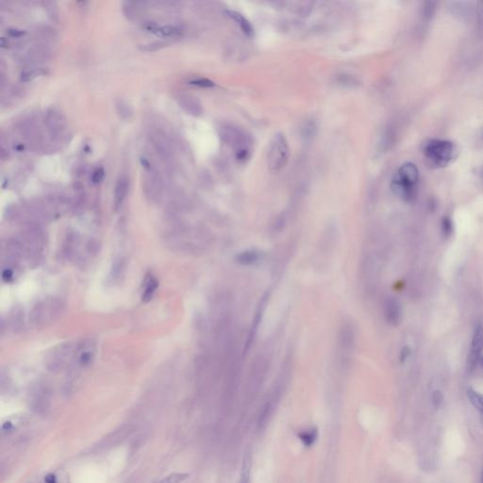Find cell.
<instances>
[{
  "instance_id": "obj_1",
  "label": "cell",
  "mask_w": 483,
  "mask_h": 483,
  "mask_svg": "<svg viewBox=\"0 0 483 483\" xmlns=\"http://www.w3.org/2000/svg\"><path fill=\"white\" fill-rule=\"evenodd\" d=\"M418 180L419 170L417 166L412 163H405L398 168L392 180V191L399 198L410 201L416 197Z\"/></svg>"
},
{
  "instance_id": "obj_2",
  "label": "cell",
  "mask_w": 483,
  "mask_h": 483,
  "mask_svg": "<svg viewBox=\"0 0 483 483\" xmlns=\"http://www.w3.org/2000/svg\"><path fill=\"white\" fill-rule=\"evenodd\" d=\"M423 153L428 165L441 168L450 165L459 156V147L447 140H430L423 148Z\"/></svg>"
},
{
  "instance_id": "obj_3",
  "label": "cell",
  "mask_w": 483,
  "mask_h": 483,
  "mask_svg": "<svg viewBox=\"0 0 483 483\" xmlns=\"http://www.w3.org/2000/svg\"><path fill=\"white\" fill-rule=\"evenodd\" d=\"M290 157V147L287 139L281 132L275 133L270 142L267 165L270 172L277 174L283 170L287 165Z\"/></svg>"
},
{
  "instance_id": "obj_4",
  "label": "cell",
  "mask_w": 483,
  "mask_h": 483,
  "mask_svg": "<svg viewBox=\"0 0 483 483\" xmlns=\"http://www.w3.org/2000/svg\"><path fill=\"white\" fill-rule=\"evenodd\" d=\"M62 311L61 302L56 300H44L37 304L31 312V321L38 328L58 318Z\"/></svg>"
},
{
  "instance_id": "obj_5",
  "label": "cell",
  "mask_w": 483,
  "mask_h": 483,
  "mask_svg": "<svg viewBox=\"0 0 483 483\" xmlns=\"http://www.w3.org/2000/svg\"><path fill=\"white\" fill-rule=\"evenodd\" d=\"M75 350L70 344H60L49 352L47 357V364L50 370H61L62 367L70 361Z\"/></svg>"
},
{
  "instance_id": "obj_6",
  "label": "cell",
  "mask_w": 483,
  "mask_h": 483,
  "mask_svg": "<svg viewBox=\"0 0 483 483\" xmlns=\"http://www.w3.org/2000/svg\"><path fill=\"white\" fill-rule=\"evenodd\" d=\"M483 350V326L477 324L475 327L472 338L470 353L467 358V371L472 372L481 358Z\"/></svg>"
},
{
  "instance_id": "obj_7",
  "label": "cell",
  "mask_w": 483,
  "mask_h": 483,
  "mask_svg": "<svg viewBox=\"0 0 483 483\" xmlns=\"http://www.w3.org/2000/svg\"><path fill=\"white\" fill-rule=\"evenodd\" d=\"M384 314L388 323L398 326L401 319V307L398 300L389 297L384 303Z\"/></svg>"
},
{
  "instance_id": "obj_8",
  "label": "cell",
  "mask_w": 483,
  "mask_h": 483,
  "mask_svg": "<svg viewBox=\"0 0 483 483\" xmlns=\"http://www.w3.org/2000/svg\"><path fill=\"white\" fill-rule=\"evenodd\" d=\"M129 179L126 176L119 177L114 190V209L116 211L122 207L128 192H129Z\"/></svg>"
},
{
  "instance_id": "obj_9",
  "label": "cell",
  "mask_w": 483,
  "mask_h": 483,
  "mask_svg": "<svg viewBox=\"0 0 483 483\" xmlns=\"http://www.w3.org/2000/svg\"><path fill=\"white\" fill-rule=\"evenodd\" d=\"M226 14L229 18L233 19L234 22H236L239 25L240 29L243 31V32L246 34L247 36L251 37L254 34V29L252 27L250 22L245 18V16L238 12L235 11H227Z\"/></svg>"
},
{
  "instance_id": "obj_10",
  "label": "cell",
  "mask_w": 483,
  "mask_h": 483,
  "mask_svg": "<svg viewBox=\"0 0 483 483\" xmlns=\"http://www.w3.org/2000/svg\"><path fill=\"white\" fill-rule=\"evenodd\" d=\"M158 286H159V282L156 280V278L152 275H147L144 282V292L142 295L143 301L148 302L152 300Z\"/></svg>"
},
{
  "instance_id": "obj_11",
  "label": "cell",
  "mask_w": 483,
  "mask_h": 483,
  "mask_svg": "<svg viewBox=\"0 0 483 483\" xmlns=\"http://www.w3.org/2000/svg\"><path fill=\"white\" fill-rule=\"evenodd\" d=\"M179 106L186 112H188L192 116L197 117L201 114V105L199 104V102L194 98H190V97L181 98V99L179 100Z\"/></svg>"
},
{
  "instance_id": "obj_12",
  "label": "cell",
  "mask_w": 483,
  "mask_h": 483,
  "mask_svg": "<svg viewBox=\"0 0 483 483\" xmlns=\"http://www.w3.org/2000/svg\"><path fill=\"white\" fill-rule=\"evenodd\" d=\"M47 122L49 124V129L52 130L53 133L61 132L63 127V120L61 119V116L59 114V112H56L55 110H51L48 114Z\"/></svg>"
},
{
  "instance_id": "obj_13",
  "label": "cell",
  "mask_w": 483,
  "mask_h": 483,
  "mask_svg": "<svg viewBox=\"0 0 483 483\" xmlns=\"http://www.w3.org/2000/svg\"><path fill=\"white\" fill-rule=\"evenodd\" d=\"M297 436L305 447H312L318 438V429L316 428H312L306 431L300 432Z\"/></svg>"
},
{
  "instance_id": "obj_14",
  "label": "cell",
  "mask_w": 483,
  "mask_h": 483,
  "mask_svg": "<svg viewBox=\"0 0 483 483\" xmlns=\"http://www.w3.org/2000/svg\"><path fill=\"white\" fill-rule=\"evenodd\" d=\"M467 397L469 398L472 405L476 410H478L481 415H483V395L479 394L478 392L475 391L474 389L469 388L467 390Z\"/></svg>"
},
{
  "instance_id": "obj_15",
  "label": "cell",
  "mask_w": 483,
  "mask_h": 483,
  "mask_svg": "<svg viewBox=\"0 0 483 483\" xmlns=\"http://www.w3.org/2000/svg\"><path fill=\"white\" fill-rule=\"evenodd\" d=\"M250 473H251V457L249 454H247L243 462V466H242V471H241V477H240V482L239 483H249L250 482Z\"/></svg>"
},
{
  "instance_id": "obj_16",
  "label": "cell",
  "mask_w": 483,
  "mask_h": 483,
  "mask_svg": "<svg viewBox=\"0 0 483 483\" xmlns=\"http://www.w3.org/2000/svg\"><path fill=\"white\" fill-rule=\"evenodd\" d=\"M237 260L239 263L242 264L249 265L257 262L259 260V254L255 251H245L239 255Z\"/></svg>"
},
{
  "instance_id": "obj_17",
  "label": "cell",
  "mask_w": 483,
  "mask_h": 483,
  "mask_svg": "<svg viewBox=\"0 0 483 483\" xmlns=\"http://www.w3.org/2000/svg\"><path fill=\"white\" fill-rule=\"evenodd\" d=\"M117 110L118 114L123 119H129L133 114V110L131 109V107L129 106V103H127L124 100L117 101Z\"/></svg>"
},
{
  "instance_id": "obj_18",
  "label": "cell",
  "mask_w": 483,
  "mask_h": 483,
  "mask_svg": "<svg viewBox=\"0 0 483 483\" xmlns=\"http://www.w3.org/2000/svg\"><path fill=\"white\" fill-rule=\"evenodd\" d=\"M47 73L44 70L41 69V68H38V69H31V70H28V71H25L21 75V80L23 81H31V80H34L36 79L38 77L40 76H43L44 74Z\"/></svg>"
},
{
  "instance_id": "obj_19",
  "label": "cell",
  "mask_w": 483,
  "mask_h": 483,
  "mask_svg": "<svg viewBox=\"0 0 483 483\" xmlns=\"http://www.w3.org/2000/svg\"><path fill=\"white\" fill-rule=\"evenodd\" d=\"M189 477L188 474L184 473H175L170 476L165 477L159 483H180Z\"/></svg>"
},
{
  "instance_id": "obj_20",
  "label": "cell",
  "mask_w": 483,
  "mask_h": 483,
  "mask_svg": "<svg viewBox=\"0 0 483 483\" xmlns=\"http://www.w3.org/2000/svg\"><path fill=\"white\" fill-rule=\"evenodd\" d=\"M442 229L445 237H450L452 235L454 226H453L452 220L449 217H445L442 221Z\"/></svg>"
},
{
  "instance_id": "obj_21",
  "label": "cell",
  "mask_w": 483,
  "mask_h": 483,
  "mask_svg": "<svg viewBox=\"0 0 483 483\" xmlns=\"http://www.w3.org/2000/svg\"><path fill=\"white\" fill-rule=\"evenodd\" d=\"M190 84L202 87V88H212L214 86V82L208 79H196V80H191Z\"/></svg>"
},
{
  "instance_id": "obj_22",
  "label": "cell",
  "mask_w": 483,
  "mask_h": 483,
  "mask_svg": "<svg viewBox=\"0 0 483 483\" xmlns=\"http://www.w3.org/2000/svg\"><path fill=\"white\" fill-rule=\"evenodd\" d=\"M165 43H163V42H154V43H148V44H145L144 47H142V50L144 51H157L159 49H163L165 47Z\"/></svg>"
},
{
  "instance_id": "obj_23",
  "label": "cell",
  "mask_w": 483,
  "mask_h": 483,
  "mask_svg": "<svg viewBox=\"0 0 483 483\" xmlns=\"http://www.w3.org/2000/svg\"><path fill=\"white\" fill-rule=\"evenodd\" d=\"M431 398H432V403L434 405L436 408H439L442 403H443V400H444V397L442 395V393L438 390L433 392L432 393V396H431Z\"/></svg>"
},
{
  "instance_id": "obj_24",
  "label": "cell",
  "mask_w": 483,
  "mask_h": 483,
  "mask_svg": "<svg viewBox=\"0 0 483 483\" xmlns=\"http://www.w3.org/2000/svg\"><path fill=\"white\" fill-rule=\"evenodd\" d=\"M105 172L102 168H99L98 170L94 172L92 177L93 183L98 184L101 182L104 178Z\"/></svg>"
},
{
  "instance_id": "obj_25",
  "label": "cell",
  "mask_w": 483,
  "mask_h": 483,
  "mask_svg": "<svg viewBox=\"0 0 483 483\" xmlns=\"http://www.w3.org/2000/svg\"><path fill=\"white\" fill-rule=\"evenodd\" d=\"M477 23L479 28L483 30V1L477 3Z\"/></svg>"
},
{
  "instance_id": "obj_26",
  "label": "cell",
  "mask_w": 483,
  "mask_h": 483,
  "mask_svg": "<svg viewBox=\"0 0 483 483\" xmlns=\"http://www.w3.org/2000/svg\"><path fill=\"white\" fill-rule=\"evenodd\" d=\"M410 354V349H409L408 347H406V348H404V349H402V351H401V356H400V359H401V361H404V360H406V359H407V358L409 357V355Z\"/></svg>"
},
{
  "instance_id": "obj_27",
  "label": "cell",
  "mask_w": 483,
  "mask_h": 483,
  "mask_svg": "<svg viewBox=\"0 0 483 483\" xmlns=\"http://www.w3.org/2000/svg\"><path fill=\"white\" fill-rule=\"evenodd\" d=\"M9 34L12 37L22 36L24 34V31H19V30H10Z\"/></svg>"
},
{
  "instance_id": "obj_28",
  "label": "cell",
  "mask_w": 483,
  "mask_h": 483,
  "mask_svg": "<svg viewBox=\"0 0 483 483\" xmlns=\"http://www.w3.org/2000/svg\"><path fill=\"white\" fill-rule=\"evenodd\" d=\"M45 483H57V480H56V477L54 475H49L48 477H45Z\"/></svg>"
},
{
  "instance_id": "obj_29",
  "label": "cell",
  "mask_w": 483,
  "mask_h": 483,
  "mask_svg": "<svg viewBox=\"0 0 483 483\" xmlns=\"http://www.w3.org/2000/svg\"><path fill=\"white\" fill-rule=\"evenodd\" d=\"M479 364H480V366L482 367L483 369V357H481L480 360H479Z\"/></svg>"
},
{
  "instance_id": "obj_30",
  "label": "cell",
  "mask_w": 483,
  "mask_h": 483,
  "mask_svg": "<svg viewBox=\"0 0 483 483\" xmlns=\"http://www.w3.org/2000/svg\"><path fill=\"white\" fill-rule=\"evenodd\" d=\"M481 483H483V475H482V482H481Z\"/></svg>"
}]
</instances>
